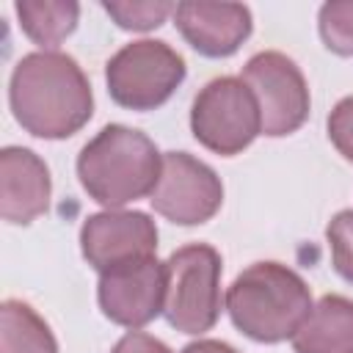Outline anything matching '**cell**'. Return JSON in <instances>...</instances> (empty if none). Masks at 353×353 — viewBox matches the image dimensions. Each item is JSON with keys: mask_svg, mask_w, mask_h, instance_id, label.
<instances>
[{"mask_svg": "<svg viewBox=\"0 0 353 353\" xmlns=\"http://www.w3.org/2000/svg\"><path fill=\"white\" fill-rule=\"evenodd\" d=\"M0 353H58V342L33 306L8 298L0 309Z\"/></svg>", "mask_w": 353, "mask_h": 353, "instance_id": "14", "label": "cell"}, {"mask_svg": "<svg viewBox=\"0 0 353 353\" xmlns=\"http://www.w3.org/2000/svg\"><path fill=\"white\" fill-rule=\"evenodd\" d=\"M190 130L196 141L223 157L251 146L262 132L259 105L240 77H215L193 99Z\"/></svg>", "mask_w": 353, "mask_h": 353, "instance_id": "6", "label": "cell"}, {"mask_svg": "<svg viewBox=\"0 0 353 353\" xmlns=\"http://www.w3.org/2000/svg\"><path fill=\"white\" fill-rule=\"evenodd\" d=\"M108 91L116 105L154 110L171 99L185 80V58L165 41L141 39L124 44L105 66Z\"/></svg>", "mask_w": 353, "mask_h": 353, "instance_id": "5", "label": "cell"}, {"mask_svg": "<svg viewBox=\"0 0 353 353\" xmlns=\"http://www.w3.org/2000/svg\"><path fill=\"white\" fill-rule=\"evenodd\" d=\"M176 30L207 58H226L251 36V11L243 3H176Z\"/></svg>", "mask_w": 353, "mask_h": 353, "instance_id": "11", "label": "cell"}, {"mask_svg": "<svg viewBox=\"0 0 353 353\" xmlns=\"http://www.w3.org/2000/svg\"><path fill=\"white\" fill-rule=\"evenodd\" d=\"M320 36L331 52L353 58V0H331L320 8Z\"/></svg>", "mask_w": 353, "mask_h": 353, "instance_id": "16", "label": "cell"}, {"mask_svg": "<svg viewBox=\"0 0 353 353\" xmlns=\"http://www.w3.org/2000/svg\"><path fill=\"white\" fill-rule=\"evenodd\" d=\"M154 212L179 226L210 221L223 204L218 174L188 152H165L160 179L149 196Z\"/></svg>", "mask_w": 353, "mask_h": 353, "instance_id": "8", "label": "cell"}, {"mask_svg": "<svg viewBox=\"0 0 353 353\" xmlns=\"http://www.w3.org/2000/svg\"><path fill=\"white\" fill-rule=\"evenodd\" d=\"M290 342L295 353H350L353 301L345 295H323Z\"/></svg>", "mask_w": 353, "mask_h": 353, "instance_id": "13", "label": "cell"}, {"mask_svg": "<svg viewBox=\"0 0 353 353\" xmlns=\"http://www.w3.org/2000/svg\"><path fill=\"white\" fill-rule=\"evenodd\" d=\"M50 171L44 160L22 146L0 152V215L8 223H30L50 207Z\"/></svg>", "mask_w": 353, "mask_h": 353, "instance_id": "12", "label": "cell"}, {"mask_svg": "<svg viewBox=\"0 0 353 353\" xmlns=\"http://www.w3.org/2000/svg\"><path fill=\"white\" fill-rule=\"evenodd\" d=\"M163 171V154L141 130L102 127L77 154V176L85 193L108 210L152 196Z\"/></svg>", "mask_w": 353, "mask_h": 353, "instance_id": "2", "label": "cell"}, {"mask_svg": "<svg viewBox=\"0 0 353 353\" xmlns=\"http://www.w3.org/2000/svg\"><path fill=\"white\" fill-rule=\"evenodd\" d=\"M328 138L336 152L347 163H353V97H345L334 105L328 116Z\"/></svg>", "mask_w": 353, "mask_h": 353, "instance_id": "19", "label": "cell"}, {"mask_svg": "<svg viewBox=\"0 0 353 353\" xmlns=\"http://www.w3.org/2000/svg\"><path fill=\"white\" fill-rule=\"evenodd\" d=\"M105 14L124 30H152L163 25L176 6L163 0H141V3H102Z\"/></svg>", "mask_w": 353, "mask_h": 353, "instance_id": "17", "label": "cell"}, {"mask_svg": "<svg viewBox=\"0 0 353 353\" xmlns=\"http://www.w3.org/2000/svg\"><path fill=\"white\" fill-rule=\"evenodd\" d=\"M14 11L25 36L44 50L58 47L77 28L80 17V6L72 0H19Z\"/></svg>", "mask_w": 353, "mask_h": 353, "instance_id": "15", "label": "cell"}, {"mask_svg": "<svg viewBox=\"0 0 353 353\" xmlns=\"http://www.w3.org/2000/svg\"><path fill=\"white\" fill-rule=\"evenodd\" d=\"M306 281L279 262H254L226 290L232 323L254 342H284L312 312Z\"/></svg>", "mask_w": 353, "mask_h": 353, "instance_id": "3", "label": "cell"}, {"mask_svg": "<svg viewBox=\"0 0 353 353\" xmlns=\"http://www.w3.org/2000/svg\"><path fill=\"white\" fill-rule=\"evenodd\" d=\"M163 314L182 334H204L221 317V254L207 243L176 248L165 262Z\"/></svg>", "mask_w": 353, "mask_h": 353, "instance_id": "4", "label": "cell"}, {"mask_svg": "<svg viewBox=\"0 0 353 353\" xmlns=\"http://www.w3.org/2000/svg\"><path fill=\"white\" fill-rule=\"evenodd\" d=\"M113 353H171V347H168L165 342L154 339L152 334H143V331L135 328V331H127V334L116 342Z\"/></svg>", "mask_w": 353, "mask_h": 353, "instance_id": "20", "label": "cell"}, {"mask_svg": "<svg viewBox=\"0 0 353 353\" xmlns=\"http://www.w3.org/2000/svg\"><path fill=\"white\" fill-rule=\"evenodd\" d=\"M256 105L262 119V132L270 138H281L295 132L309 116V85L303 72L295 66L292 58L276 50L256 52L243 66L240 77Z\"/></svg>", "mask_w": 353, "mask_h": 353, "instance_id": "7", "label": "cell"}, {"mask_svg": "<svg viewBox=\"0 0 353 353\" xmlns=\"http://www.w3.org/2000/svg\"><path fill=\"white\" fill-rule=\"evenodd\" d=\"M179 353H237V350L226 342H218V339H199V342L185 345Z\"/></svg>", "mask_w": 353, "mask_h": 353, "instance_id": "21", "label": "cell"}, {"mask_svg": "<svg viewBox=\"0 0 353 353\" xmlns=\"http://www.w3.org/2000/svg\"><path fill=\"white\" fill-rule=\"evenodd\" d=\"M102 314L124 328H141L163 312L165 301V265L154 256L99 273L97 287Z\"/></svg>", "mask_w": 353, "mask_h": 353, "instance_id": "10", "label": "cell"}, {"mask_svg": "<svg viewBox=\"0 0 353 353\" xmlns=\"http://www.w3.org/2000/svg\"><path fill=\"white\" fill-rule=\"evenodd\" d=\"M8 102L22 130L47 141L74 135L94 110L88 77L72 55L58 50L30 52L14 66Z\"/></svg>", "mask_w": 353, "mask_h": 353, "instance_id": "1", "label": "cell"}, {"mask_svg": "<svg viewBox=\"0 0 353 353\" xmlns=\"http://www.w3.org/2000/svg\"><path fill=\"white\" fill-rule=\"evenodd\" d=\"M350 353H353V350H350Z\"/></svg>", "mask_w": 353, "mask_h": 353, "instance_id": "22", "label": "cell"}, {"mask_svg": "<svg viewBox=\"0 0 353 353\" xmlns=\"http://www.w3.org/2000/svg\"><path fill=\"white\" fill-rule=\"evenodd\" d=\"M80 251L99 273L152 259L157 251V226L146 212L105 210L85 218L80 229Z\"/></svg>", "mask_w": 353, "mask_h": 353, "instance_id": "9", "label": "cell"}, {"mask_svg": "<svg viewBox=\"0 0 353 353\" xmlns=\"http://www.w3.org/2000/svg\"><path fill=\"white\" fill-rule=\"evenodd\" d=\"M325 240L331 248L334 270L353 284V210H342L331 218L325 229Z\"/></svg>", "mask_w": 353, "mask_h": 353, "instance_id": "18", "label": "cell"}]
</instances>
